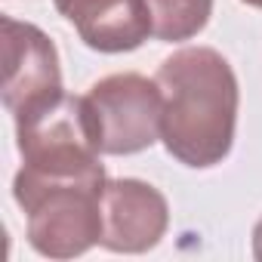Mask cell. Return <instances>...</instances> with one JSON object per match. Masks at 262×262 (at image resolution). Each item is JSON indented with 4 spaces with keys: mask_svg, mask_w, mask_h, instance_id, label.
<instances>
[{
    "mask_svg": "<svg viewBox=\"0 0 262 262\" xmlns=\"http://www.w3.org/2000/svg\"><path fill=\"white\" fill-rule=\"evenodd\" d=\"M158 86L164 96L161 139L167 151L194 170L228 158L237 123V77L228 59L210 47H185L161 62Z\"/></svg>",
    "mask_w": 262,
    "mask_h": 262,
    "instance_id": "6da1fadb",
    "label": "cell"
},
{
    "mask_svg": "<svg viewBox=\"0 0 262 262\" xmlns=\"http://www.w3.org/2000/svg\"><path fill=\"white\" fill-rule=\"evenodd\" d=\"M105 182H53L13 188L16 204L28 216V244L50 259H74L93 244H102Z\"/></svg>",
    "mask_w": 262,
    "mask_h": 262,
    "instance_id": "7a4b0ae2",
    "label": "cell"
},
{
    "mask_svg": "<svg viewBox=\"0 0 262 262\" xmlns=\"http://www.w3.org/2000/svg\"><path fill=\"white\" fill-rule=\"evenodd\" d=\"M93 136L102 155H136L161 139L164 96L158 80L142 74H111L83 96Z\"/></svg>",
    "mask_w": 262,
    "mask_h": 262,
    "instance_id": "3957f363",
    "label": "cell"
},
{
    "mask_svg": "<svg viewBox=\"0 0 262 262\" xmlns=\"http://www.w3.org/2000/svg\"><path fill=\"white\" fill-rule=\"evenodd\" d=\"M0 28H4V86H0L4 105L16 123H25L65 96L59 53L37 25L4 16Z\"/></svg>",
    "mask_w": 262,
    "mask_h": 262,
    "instance_id": "277c9868",
    "label": "cell"
},
{
    "mask_svg": "<svg viewBox=\"0 0 262 262\" xmlns=\"http://www.w3.org/2000/svg\"><path fill=\"white\" fill-rule=\"evenodd\" d=\"M170 225L167 198L142 179H108L102 188V247L145 253Z\"/></svg>",
    "mask_w": 262,
    "mask_h": 262,
    "instance_id": "5b68a950",
    "label": "cell"
},
{
    "mask_svg": "<svg viewBox=\"0 0 262 262\" xmlns=\"http://www.w3.org/2000/svg\"><path fill=\"white\" fill-rule=\"evenodd\" d=\"M53 4L77 28L90 50L129 53L151 37L139 0H53Z\"/></svg>",
    "mask_w": 262,
    "mask_h": 262,
    "instance_id": "8992f818",
    "label": "cell"
},
{
    "mask_svg": "<svg viewBox=\"0 0 262 262\" xmlns=\"http://www.w3.org/2000/svg\"><path fill=\"white\" fill-rule=\"evenodd\" d=\"M148 19L151 37L164 43H179L207 28L213 16V0H139Z\"/></svg>",
    "mask_w": 262,
    "mask_h": 262,
    "instance_id": "52a82bcc",
    "label": "cell"
},
{
    "mask_svg": "<svg viewBox=\"0 0 262 262\" xmlns=\"http://www.w3.org/2000/svg\"><path fill=\"white\" fill-rule=\"evenodd\" d=\"M253 256L262 262V219H259L256 228H253Z\"/></svg>",
    "mask_w": 262,
    "mask_h": 262,
    "instance_id": "ba28073f",
    "label": "cell"
},
{
    "mask_svg": "<svg viewBox=\"0 0 262 262\" xmlns=\"http://www.w3.org/2000/svg\"><path fill=\"white\" fill-rule=\"evenodd\" d=\"M241 4H247V7H256V10H262V0H241Z\"/></svg>",
    "mask_w": 262,
    "mask_h": 262,
    "instance_id": "9c48e42d",
    "label": "cell"
}]
</instances>
